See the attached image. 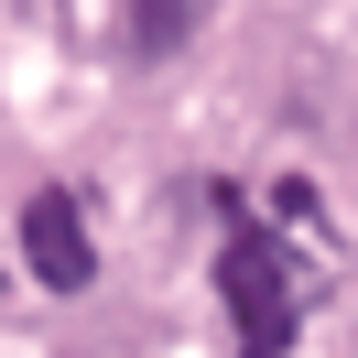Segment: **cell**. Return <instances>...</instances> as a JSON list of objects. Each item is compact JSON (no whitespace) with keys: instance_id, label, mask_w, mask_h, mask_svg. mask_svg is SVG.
<instances>
[{"instance_id":"6da1fadb","label":"cell","mask_w":358,"mask_h":358,"mask_svg":"<svg viewBox=\"0 0 358 358\" xmlns=\"http://www.w3.org/2000/svg\"><path fill=\"white\" fill-rule=\"evenodd\" d=\"M217 293H228V315H239V358H282V348H293V261H282V239H271V228L239 217V206H228Z\"/></svg>"},{"instance_id":"7a4b0ae2","label":"cell","mask_w":358,"mask_h":358,"mask_svg":"<svg viewBox=\"0 0 358 358\" xmlns=\"http://www.w3.org/2000/svg\"><path fill=\"white\" fill-rule=\"evenodd\" d=\"M22 271L44 293H87L98 282V239H87V206L66 196V185H44V196L22 206Z\"/></svg>"},{"instance_id":"3957f363","label":"cell","mask_w":358,"mask_h":358,"mask_svg":"<svg viewBox=\"0 0 358 358\" xmlns=\"http://www.w3.org/2000/svg\"><path fill=\"white\" fill-rule=\"evenodd\" d=\"M196 22H206V0H131V11H120L131 55H174V44H185Z\"/></svg>"}]
</instances>
